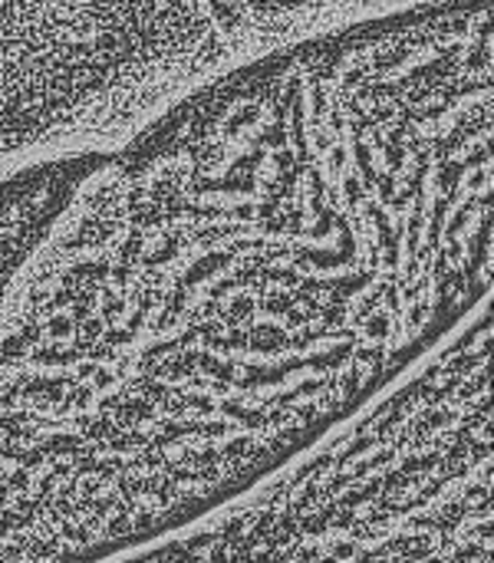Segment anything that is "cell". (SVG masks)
Here are the masks:
<instances>
[{
	"instance_id": "obj_1",
	"label": "cell",
	"mask_w": 494,
	"mask_h": 563,
	"mask_svg": "<svg viewBox=\"0 0 494 563\" xmlns=\"http://www.w3.org/2000/svg\"><path fill=\"white\" fill-rule=\"evenodd\" d=\"M409 369L363 228L182 119L0 181V563H106L320 445Z\"/></svg>"
},
{
	"instance_id": "obj_2",
	"label": "cell",
	"mask_w": 494,
	"mask_h": 563,
	"mask_svg": "<svg viewBox=\"0 0 494 563\" xmlns=\"http://www.w3.org/2000/svg\"><path fill=\"white\" fill-rule=\"evenodd\" d=\"M106 563H492L488 343H442L267 482Z\"/></svg>"
}]
</instances>
